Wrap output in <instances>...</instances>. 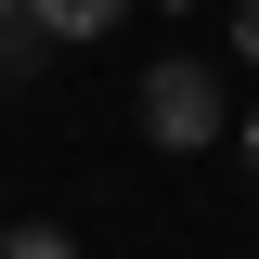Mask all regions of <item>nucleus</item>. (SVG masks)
Wrapping results in <instances>:
<instances>
[{
  "instance_id": "nucleus-5",
  "label": "nucleus",
  "mask_w": 259,
  "mask_h": 259,
  "mask_svg": "<svg viewBox=\"0 0 259 259\" xmlns=\"http://www.w3.org/2000/svg\"><path fill=\"white\" fill-rule=\"evenodd\" d=\"M233 52H246V65H259V0H233Z\"/></svg>"
},
{
  "instance_id": "nucleus-1",
  "label": "nucleus",
  "mask_w": 259,
  "mask_h": 259,
  "mask_svg": "<svg viewBox=\"0 0 259 259\" xmlns=\"http://www.w3.org/2000/svg\"><path fill=\"white\" fill-rule=\"evenodd\" d=\"M143 130H156L168 156L221 143V78H207V65H156V78H143Z\"/></svg>"
},
{
  "instance_id": "nucleus-4",
  "label": "nucleus",
  "mask_w": 259,
  "mask_h": 259,
  "mask_svg": "<svg viewBox=\"0 0 259 259\" xmlns=\"http://www.w3.org/2000/svg\"><path fill=\"white\" fill-rule=\"evenodd\" d=\"M0 259H78V246H65V233H39V221H26V233H0Z\"/></svg>"
},
{
  "instance_id": "nucleus-2",
  "label": "nucleus",
  "mask_w": 259,
  "mask_h": 259,
  "mask_svg": "<svg viewBox=\"0 0 259 259\" xmlns=\"http://www.w3.org/2000/svg\"><path fill=\"white\" fill-rule=\"evenodd\" d=\"M26 13H39V39H104L130 0H26Z\"/></svg>"
},
{
  "instance_id": "nucleus-7",
  "label": "nucleus",
  "mask_w": 259,
  "mask_h": 259,
  "mask_svg": "<svg viewBox=\"0 0 259 259\" xmlns=\"http://www.w3.org/2000/svg\"><path fill=\"white\" fill-rule=\"evenodd\" d=\"M0 13H26V0H0Z\"/></svg>"
},
{
  "instance_id": "nucleus-3",
  "label": "nucleus",
  "mask_w": 259,
  "mask_h": 259,
  "mask_svg": "<svg viewBox=\"0 0 259 259\" xmlns=\"http://www.w3.org/2000/svg\"><path fill=\"white\" fill-rule=\"evenodd\" d=\"M39 52H52V39H39V13H0V91H26Z\"/></svg>"
},
{
  "instance_id": "nucleus-6",
  "label": "nucleus",
  "mask_w": 259,
  "mask_h": 259,
  "mask_svg": "<svg viewBox=\"0 0 259 259\" xmlns=\"http://www.w3.org/2000/svg\"><path fill=\"white\" fill-rule=\"evenodd\" d=\"M246 168H259V117H246Z\"/></svg>"
}]
</instances>
